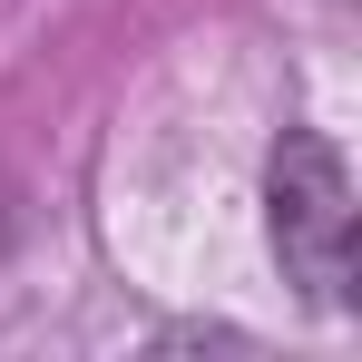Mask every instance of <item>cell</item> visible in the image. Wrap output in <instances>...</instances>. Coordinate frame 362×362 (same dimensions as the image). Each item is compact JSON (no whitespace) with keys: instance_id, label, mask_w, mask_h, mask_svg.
<instances>
[{"instance_id":"6da1fadb","label":"cell","mask_w":362,"mask_h":362,"mask_svg":"<svg viewBox=\"0 0 362 362\" xmlns=\"http://www.w3.org/2000/svg\"><path fill=\"white\" fill-rule=\"evenodd\" d=\"M264 226H274V264L313 313L353 303V167L323 127H284L274 167H264Z\"/></svg>"}]
</instances>
